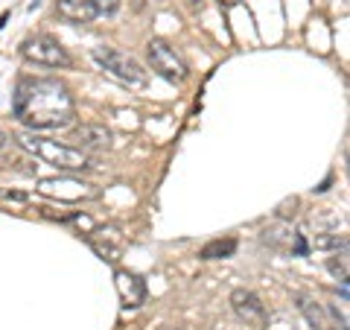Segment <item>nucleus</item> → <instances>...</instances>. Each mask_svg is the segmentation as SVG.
Instances as JSON below:
<instances>
[{"instance_id": "nucleus-18", "label": "nucleus", "mask_w": 350, "mask_h": 330, "mask_svg": "<svg viewBox=\"0 0 350 330\" xmlns=\"http://www.w3.org/2000/svg\"><path fill=\"white\" fill-rule=\"evenodd\" d=\"M187 3H190L193 9H202V6H204V0H187Z\"/></svg>"}, {"instance_id": "nucleus-5", "label": "nucleus", "mask_w": 350, "mask_h": 330, "mask_svg": "<svg viewBox=\"0 0 350 330\" xmlns=\"http://www.w3.org/2000/svg\"><path fill=\"white\" fill-rule=\"evenodd\" d=\"M21 53L24 59L32 64H41V68H70V56L64 50V44L53 36H29L21 44Z\"/></svg>"}, {"instance_id": "nucleus-19", "label": "nucleus", "mask_w": 350, "mask_h": 330, "mask_svg": "<svg viewBox=\"0 0 350 330\" xmlns=\"http://www.w3.org/2000/svg\"><path fill=\"white\" fill-rule=\"evenodd\" d=\"M6 140H9V138H6V131H3V129H0V149H3V147H6Z\"/></svg>"}, {"instance_id": "nucleus-17", "label": "nucleus", "mask_w": 350, "mask_h": 330, "mask_svg": "<svg viewBox=\"0 0 350 330\" xmlns=\"http://www.w3.org/2000/svg\"><path fill=\"white\" fill-rule=\"evenodd\" d=\"M266 330H292V325L286 322V318H275V322H269Z\"/></svg>"}, {"instance_id": "nucleus-11", "label": "nucleus", "mask_w": 350, "mask_h": 330, "mask_svg": "<svg viewBox=\"0 0 350 330\" xmlns=\"http://www.w3.org/2000/svg\"><path fill=\"white\" fill-rule=\"evenodd\" d=\"M295 301H298V310L304 313V318H306V322H310L315 330H336V327H338V325H336V316L327 310V304L315 301V299H310V295H304V292L295 295Z\"/></svg>"}, {"instance_id": "nucleus-1", "label": "nucleus", "mask_w": 350, "mask_h": 330, "mask_svg": "<svg viewBox=\"0 0 350 330\" xmlns=\"http://www.w3.org/2000/svg\"><path fill=\"white\" fill-rule=\"evenodd\" d=\"M15 117L32 131L68 129L76 120V105L68 85L53 76H24L15 88Z\"/></svg>"}, {"instance_id": "nucleus-14", "label": "nucleus", "mask_w": 350, "mask_h": 330, "mask_svg": "<svg viewBox=\"0 0 350 330\" xmlns=\"http://www.w3.org/2000/svg\"><path fill=\"white\" fill-rule=\"evenodd\" d=\"M234 251H237V240H213V243H207V246L199 251V257H202V260H216V257L234 255Z\"/></svg>"}, {"instance_id": "nucleus-12", "label": "nucleus", "mask_w": 350, "mask_h": 330, "mask_svg": "<svg viewBox=\"0 0 350 330\" xmlns=\"http://www.w3.org/2000/svg\"><path fill=\"white\" fill-rule=\"evenodd\" d=\"M114 283H117V292H120V299H123L126 307H140V304L146 301V283L140 281L135 272L117 269Z\"/></svg>"}, {"instance_id": "nucleus-16", "label": "nucleus", "mask_w": 350, "mask_h": 330, "mask_svg": "<svg viewBox=\"0 0 350 330\" xmlns=\"http://www.w3.org/2000/svg\"><path fill=\"white\" fill-rule=\"evenodd\" d=\"M0 199H9V202L24 205V202H29V196H27V193H21V190H3V187H0Z\"/></svg>"}, {"instance_id": "nucleus-20", "label": "nucleus", "mask_w": 350, "mask_h": 330, "mask_svg": "<svg viewBox=\"0 0 350 330\" xmlns=\"http://www.w3.org/2000/svg\"><path fill=\"white\" fill-rule=\"evenodd\" d=\"M222 3H225V6H237V3H239V0H222Z\"/></svg>"}, {"instance_id": "nucleus-13", "label": "nucleus", "mask_w": 350, "mask_h": 330, "mask_svg": "<svg viewBox=\"0 0 350 330\" xmlns=\"http://www.w3.org/2000/svg\"><path fill=\"white\" fill-rule=\"evenodd\" d=\"M56 12L68 24H91L96 18L91 0H56Z\"/></svg>"}, {"instance_id": "nucleus-6", "label": "nucleus", "mask_w": 350, "mask_h": 330, "mask_svg": "<svg viewBox=\"0 0 350 330\" xmlns=\"http://www.w3.org/2000/svg\"><path fill=\"white\" fill-rule=\"evenodd\" d=\"M36 190L50 196V199H56V202H85V199H96V196H100V190H96L94 184L79 181V179H73V175L41 179Z\"/></svg>"}, {"instance_id": "nucleus-15", "label": "nucleus", "mask_w": 350, "mask_h": 330, "mask_svg": "<svg viewBox=\"0 0 350 330\" xmlns=\"http://www.w3.org/2000/svg\"><path fill=\"white\" fill-rule=\"evenodd\" d=\"M91 6H94V12L96 18L105 15V18H111L120 12V0H91Z\"/></svg>"}, {"instance_id": "nucleus-10", "label": "nucleus", "mask_w": 350, "mask_h": 330, "mask_svg": "<svg viewBox=\"0 0 350 330\" xmlns=\"http://www.w3.org/2000/svg\"><path fill=\"white\" fill-rule=\"evenodd\" d=\"M231 307L245 325H262L266 322V307H262V301L257 299V292H251V290H234L231 292Z\"/></svg>"}, {"instance_id": "nucleus-9", "label": "nucleus", "mask_w": 350, "mask_h": 330, "mask_svg": "<svg viewBox=\"0 0 350 330\" xmlns=\"http://www.w3.org/2000/svg\"><path fill=\"white\" fill-rule=\"evenodd\" d=\"M111 129L108 126H100V123H82L70 131V147L82 149V152H105L111 147Z\"/></svg>"}, {"instance_id": "nucleus-2", "label": "nucleus", "mask_w": 350, "mask_h": 330, "mask_svg": "<svg viewBox=\"0 0 350 330\" xmlns=\"http://www.w3.org/2000/svg\"><path fill=\"white\" fill-rule=\"evenodd\" d=\"M15 144L29 152L32 158H41L44 164L56 167L62 173H85V170H94V158L88 152L76 149L70 144H59V140H50V138H41L36 131H18L15 135Z\"/></svg>"}, {"instance_id": "nucleus-7", "label": "nucleus", "mask_w": 350, "mask_h": 330, "mask_svg": "<svg viewBox=\"0 0 350 330\" xmlns=\"http://www.w3.org/2000/svg\"><path fill=\"white\" fill-rule=\"evenodd\" d=\"M85 240L105 263H117L123 257V234H120L114 225H94L85 234Z\"/></svg>"}, {"instance_id": "nucleus-4", "label": "nucleus", "mask_w": 350, "mask_h": 330, "mask_svg": "<svg viewBox=\"0 0 350 330\" xmlns=\"http://www.w3.org/2000/svg\"><path fill=\"white\" fill-rule=\"evenodd\" d=\"M146 62H149L152 71L172 85L187 82V76H190V68H187V62L181 59V53L175 47H170L163 38H152L146 44Z\"/></svg>"}, {"instance_id": "nucleus-21", "label": "nucleus", "mask_w": 350, "mask_h": 330, "mask_svg": "<svg viewBox=\"0 0 350 330\" xmlns=\"http://www.w3.org/2000/svg\"><path fill=\"white\" fill-rule=\"evenodd\" d=\"M161 330H170V327H161Z\"/></svg>"}, {"instance_id": "nucleus-3", "label": "nucleus", "mask_w": 350, "mask_h": 330, "mask_svg": "<svg viewBox=\"0 0 350 330\" xmlns=\"http://www.w3.org/2000/svg\"><path fill=\"white\" fill-rule=\"evenodd\" d=\"M94 62L100 64L108 76H114L117 82H123L129 88H146V82H149V71L144 64L117 47H105V44L94 47Z\"/></svg>"}, {"instance_id": "nucleus-8", "label": "nucleus", "mask_w": 350, "mask_h": 330, "mask_svg": "<svg viewBox=\"0 0 350 330\" xmlns=\"http://www.w3.org/2000/svg\"><path fill=\"white\" fill-rule=\"evenodd\" d=\"M262 243H269L271 249L278 251H286V255H306L310 251V246H306V237L298 234L289 223H275L269 225L266 231H262Z\"/></svg>"}]
</instances>
